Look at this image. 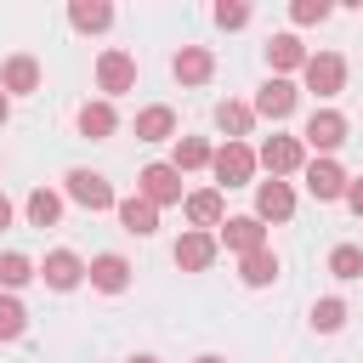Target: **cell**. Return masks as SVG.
Segmentation results:
<instances>
[{"label": "cell", "instance_id": "1", "mask_svg": "<svg viewBox=\"0 0 363 363\" xmlns=\"http://www.w3.org/2000/svg\"><path fill=\"white\" fill-rule=\"evenodd\" d=\"M210 170H216V182H221V187H250V176H255V147L227 142V147H216V153H210Z\"/></svg>", "mask_w": 363, "mask_h": 363}, {"label": "cell", "instance_id": "2", "mask_svg": "<svg viewBox=\"0 0 363 363\" xmlns=\"http://www.w3.org/2000/svg\"><path fill=\"white\" fill-rule=\"evenodd\" d=\"M62 187H68V199L85 204V210H113V204H119V193L108 187V176H96V170H68Z\"/></svg>", "mask_w": 363, "mask_h": 363}, {"label": "cell", "instance_id": "3", "mask_svg": "<svg viewBox=\"0 0 363 363\" xmlns=\"http://www.w3.org/2000/svg\"><path fill=\"white\" fill-rule=\"evenodd\" d=\"M306 91H318V96H335V91H346V57L340 51H318V57H306Z\"/></svg>", "mask_w": 363, "mask_h": 363}, {"label": "cell", "instance_id": "4", "mask_svg": "<svg viewBox=\"0 0 363 363\" xmlns=\"http://www.w3.org/2000/svg\"><path fill=\"white\" fill-rule=\"evenodd\" d=\"M136 193L159 210V204H182V170L176 164H147L142 176H136Z\"/></svg>", "mask_w": 363, "mask_h": 363}, {"label": "cell", "instance_id": "5", "mask_svg": "<svg viewBox=\"0 0 363 363\" xmlns=\"http://www.w3.org/2000/svg\"><path fill=\"white\" fill-rule=\"evenodd\" d=\"M96 85H102L108 96H125V91L136 85V57H130V51H102V57H96Z\"/></svg>", "mask_w": 363, "mask_h": 363}, {"label": "cell", "instance_id": "6", "mask_svg": "<svg viewBox=\"0 0 363 363\" xmlns=\"http://www.w3.org/2000/svg\"><path fill=\"white\" fill-rule=\"evenodd\" d=\"M295 102H301V91H295L284 74H272V79L255 91V113H261V119H289V113H295Z\"/></svg>", "mask_w": 363, "mask_h": 363}, {"label": "cell", "instance_id": "7", "mask_svg": "<svg viewBox=\"0 0 363 363\" xmlns=\"http://www.w3.org/2000/svg\"><path fill=\"white\" fill-rule=\"evenodd\" d=\"M301 142H306V147H318V153H335V147L346 142V119H340L335 108H318V113L306 119V130H301Z\"/></svg>", "mask_w": 363, "mask_h": 363}, {"label": "cell", "instance_id": "8", "mask_svg": "<svg viewBox=\"0 0 363 363\" xmlns=\"http://www.w3.org/2000/svg\"><path fill=\"white\" fill-rule=\"evenodd\" d=\"M182 210H187L193 233H204V227H221V221H227V199H221V187H199V193H187V199H182Z\"/></svg>", "mask_w": 363, "mask_h": 363}, {"label": "cell", "instance_id": "9", "mask_svg": "<svg viewBox=\"0 0 363 363\" xmlns=\"http://www.w3.org/2000/svg\"><path fill=\"white\" fill-rule=\"evenodd\" d=\"M255 164H267V170H272V182H278V176H289V170H301V136H267V142H261V153H255Z\"/></svg>", "mask_w": 363, "mask_h": 363}, {"label": "cell", "instance_id": "10", "mask_svg": "<svg viewBox=\"0 0 363 363\" xmlns=\"http://www.w3.org/2000/svg\"><path fill=\"white\" fill-rule=\"evenodd\" d=\"M289 216H295L289 182H261L255 187V221H289Z\"/></svg>", "mask_w": 363, "mask_h": 363}, {"label": "cell", "instance_id": "11", "mask_svg": "<svg viewBox=\"0 0 363 363\" xmlns=\"http://www.w3.org/2000/svg\"><path fill=\"white\" fill-rule=\"evenodd\" d=\"M221 244H227V250H238V255L267 250V227H261L255 216H227V221H221Z\"/></svg>", "mask_w": 363, "mask_h": 363}, {"label": "cell", "instance_id": "12", "mask_svg": "<svg viewBox=\"0 0 363 363\" xmlns=\"http://www.w3.org/2000/svg\"><path fill=\"white\" fill-rule=\"evenodd\" d=\"M306 193L312 199H346V170L335 159H312L306 164Z\"/></svg>", "mask_w": 363, "mask_h": 363}, {"label": "cell", "instance_id": "13", "mask_svg": "<svg viewBox=\"0 0 363 363\" xmlns=\"http://www.w3.org/2000/svg\"><path fill=\"white\" fill-rule=\"evenodd\" d=\"M113 216H119V227L125 233H136V238H147V233H159V210L142 199V193H130V199H119L113 204Z\"/></svg>", "mask_w": 363, "mask_h": 363}, {"label": "cell", "instance_id": "14", "mask_svg": "<svg viewBox=\"0 0 363 363\" xmlns=\"http://www.w3.org/2000/svg\"><path fill=\"white\" fill-rule=\"evenodd\" d=\"M210 261H216V238L210 233H182L176 238V267L182 272H204Z\"/></svg>", "mask_w": 363, "mask_h": 363}, {"label": "cell", "instance_id": "15", "mask_svg": "<svg viewBox=\"0 0 363 363\" xmlns=\"http://www.w3.org/2000/svg\"><path fill=\"white\" fill-rule=\"evenodd\" d=\"M40 278H45L51 289H74V284L85 278V261H79L74 250H51V255H45V267H40Z\"/></svg>", "mask_w": 363, "mask_h": 363}, {"label": "cell", "instance_id": "16", "mask_svg": "<svg viewBox=\"0 0 363 363\" xmlns=\"http://www.w3.org/2000/svg\"><path fill=\"white\" fill-rule=\"evenodd\" d=\"M170 68H176V79H182V85H204V79L216 74V57H210L204 45H182Z\"/></svg>", "mask_w": 363, "mask_h": 363}, {"label": "cell", "instance_id": "17", "mask_svg": "<svg viewBox=\"0 0 363 363\" xmlns=\"http://www.w3.org/2000/svg\"><path fill=\"white\" fill-rule=\"evenodd\" d=\"M85 272H91V284H96L102 295H119V289L130 284V261H125V255H96Z\"/></svg>", "mask_w": 363, "mask_h": 363}, {"label": "cell", "instance_id": "18", "mask_svg": "<svg viewBox=\"0 0 363 363\" xmlns=\"http://www.w3.org/2000/svg\"><path fill=\"white\" fill-rule=\"evenodd\" d=\"M34 85H40V62H34V57H6V62H0V91H6V96H11V91L23 96V91H34Z\"/></svg>", "mask_w": 363, "mask_h": 363}, {"label": "cell", "instance_id": "19", "mask_svg": "<svg viewBox=\"0 0 363 363\" xmlns=\"http://www.w3.org/2000/svg\"><path fill=\"white\" fill-rule=\"evenodd\" d=\"M119 130V113H113V102H85L79 108V136H91V142H108Z\"/></svg>", "mask_w": 363, "mask_h": 363}, {"label": "cell", "instance_id": "20", "mask_svg": "<svg viewBox=\"0 0 363 363\" xmlns=\"http://www.w3.org/2000/svg\"><path fill=\"white\" fill-rule=\"evenodd\" d=\"M170 136H176V113L164 102H153V108L136 113V142H170Z\"/></svg>", "mask_w": 363, "mask_h": 363}, {"label": "cell", "instance_id": "21", "mask_svg": "<svg viewBox=\"0 0 363 363\" xmlns=\"http://www.w3.org/2000/svg\"><path fill=\"white\" fill-rule=\"evenodd\" d=\"M68 23H74L79 34H102V28L113 23V6H108V0H74V6H68Z\"/></svg>", "mask_w": 363, "mask_h": 363}, {"label": "cell", "instance_id": "22", "mask_svg": "<svg viewBox=\"0 0 363 363\" xmlns=\"http://www.w3.org/2000/svg\"><path fill=\"white\" fill-rule=\"evenodd\" d=\"M238 278H244L250 289L272 284V278H278V255H272V250H250V255H238Z\"/></svg>", "mask_w": 363, "mask_h": 363}, {"label": "cell", "instance_id": "23", "mask_svg": "<svg viewBox=\"0 0 363 363\" xmlns=\"http://www.w3.org/2000/svg\"><path fill=\"white\" fill-rule=\"evenodd\" d=\"M267 62H272V68H306V45H301L295 34H272V40H267Z\"/></svg>", "mask_w": 363, "mask_h": 363}, {"label": "cell", "instance_id": "24", "mask_svg": "<svg viewBox=\"0 0 363 363\" xmlns=\"http://www.w3.org/2000/svg\"><path fill=\"white\" fill-rule=\"evenodd\" d=\"M216 125L227 130V142H238V136H250L255 108H244V102H221V108H216Z\"/></svg>", "mask_w": 363, "mask_h": 363}, {"label": "cell", "instance_id": "25", "mask_svg": "<svg viewBox=\"0 0 363 363\" xmlns=\"http://www.w3.org/2000/svg\"><path fill=\"white\" fill-rule=\"evenodd\" d=\"M23 210H28V221H34V227H57V216H62V199H57L51 187H34Z\"/></svg>", "mask_w": 363, "mask_h": 363}, {"label": "cell", "instance_id": "26", "mask_svg": "<svg viewBox=\"0 0 363 363\" xmlns=\"http://www.w3.org/2000/svg\"><path fill=\"white\" fill-rule=\"evenodd\" d=\"M210 153H216V147H210L204 136H176V170H204Z\"/></svg>", "mask_w": 363, "mask_h": 363}, {"label": "cell", "instance_id": "27", "mask_svg": "<svg viewBox=\"0 0 363 363\" xmlns=\"http://www.w3.org/2000/svg\"><path fill=\"white\" fill-rule=\"evenodd\" d=\"M34 272H40V267H34L28 255H17V250H6V255H0V289H23Z\"/></svg>", "mask_w": 363, "mask_h": 363}, {"label": "cell", "instance_id": "28", "mask_svg": "<svg viewBox=\"0 0 363 363\" xmlns=\"http://www.w3.org/2000/svg\"><path fill=\"white\" fill-rule=\"evenodd\" d=\"M23 329H28L23 301H17V295H0V340H23Z\"/></svg>", "mask_w": 363, "mask_h": 363}, {"label": "cell", "instance_id": "29", "mask_svg": "<svg viewBox=\"0 0 363 363\" xmlns=\"http://www.w3.org/2000/svg\"><path fill=\"white\" fill-rule=\"evenodd\" d=\"M329 272L335 278H363V250L357 244H335L329 250Z\"/></svg>", "mask_w": 363, "mask_h": 363}, {"label": "cell", "instance_id": "30", "mask_svg": "<svg viewBox=\"0 0 363 363\" xmlns=\"http://www.w3.org/2000/svg\"><path fill=\"white\" fill-rule=\"evenodd\" d=\"M340 323H346V301H335V295H329V301H318V306H312V329H318V335H335Z\"/></svg>", "mask_w": 363, "mask_h": 363}, {"label": "cell", "instance_id": "31", "mask_svg": "<svg viewBox=\"0 0 363 363\" xmlns=\"http://www.w3.org/2000/svg\"><path fill=\"white\" fill-rule=\"evenodd\" d=\"M289 17H295L301 28H306V23H323V17H329V0H295Z\"/></svg>", "mask_w": 363, "mask_h": 363}, {"label": "cell", "instance_id": "32", "mask_svg": "<svg viewBox=\"0 0 363 363\" xmlns=\"http://www.w3.org/2000/svg\"><path fill=\"white\" fill-rule=\"evenodd\" d=\"M216 23H221V28H244V23H250V6H227V0H221V6H216Z\"/></svg>", "mask_w": 363, "mask_h": 363}, {"label": "cell", "instance_id": "33", "mask_svg": "<svg viewBox=\"0 0 363 363\" xmlns=\"http://www.w3.org/2000/svg\"><path fill=\"white\" fill-rule=\"evenodd\" d=\"M346 204H352V216H363V182H346Z\"/></svg>", "mask_w": 363, "mask_h": 363}, {"label": "cell", "instance_id": "34", "mask_svg": "<svg viewBox=\"0 0 363 363\" xmlns=\"http://www.w3.org/2000/svg\"><path fill=\"white\" fill-rule=\"evenodd\" d=\"M0 227H11V199L0 193Z\"/></svg>", "mask_w": 363, "mask_h": 363}, {"label": "cell", "instance_id": "35", "mask_svg": "<svg viewBox=\"0 0 363 363\" xmlns=\"http://www.w3.org/2000/svg\"><path fill=\"white\" fill-rule=\"evenodd\" d=\"M6 113H11V96H6V91H0V125H6Z\"/></svg>", "mask_w": 363, "mask_h": 363}, {"label": "cell", "instance_id": "36", "mask_svg": "<svg viewBox=\"0 0 363 363\" xmlns=\"http://www.w3.org/2000/svg\"><path fill=\"white\" fill-rule=\"evenodd\" d=\"M193 363H227V357H216V352H204V357H193Z\"/></svg>", "mask_w": 363, "mask_h": 363}, {"label": "cell", "instance_id": "37", "mask_svg": "<svg viewBox=\"0 0 363 363\" xmlns=\"http://www.w3.org/2000/svg\"><path fill=\"white\" fill-rule=\"evenodd\" d=\"M130 363H159V357H147V352H142V357H130Z\"/></svg>", "mask_w": 363, "mask_h": 363}]
</instances>
